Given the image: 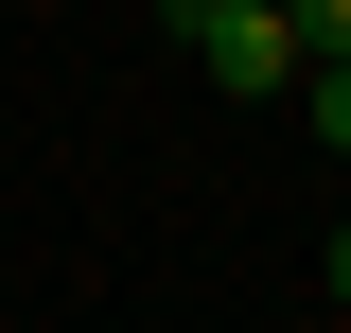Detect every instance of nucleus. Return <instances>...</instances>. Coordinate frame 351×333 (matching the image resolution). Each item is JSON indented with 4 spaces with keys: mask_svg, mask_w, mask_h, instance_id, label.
I'll use <instances>...</instances> for the list:
<instances>
[{
    "mask_svg": "<svg viewBox=\"0 0 351 333\" xmlns=\"http://www.w3.org/2000/svg\"><path fill=\"white\" fill-rule=\"evenodd\" d=\"M299 18V53H351V0H281Z\"/></svg>",
    "mask_w": 351,
    "mask_h": 333,
    "instance_id": "3",
    "label": "nucleus"
},
{
    "mask_svg": "<svg viewBox=\"0 0 351 333\" xmlns=\"http://www.w3.org/2000/svg\"><path fill=\"white\" fill-rule=\"evenodd\" d=\"M299 106H316V140L351 158V53H316V71H299Z\"/></svg>",
    "mask_w": 351,
    "mask_h": 333,
    "instance_id": "2",
    "label": "nucleus"
},
{
    "mask_svg": "<svg viewBox=\"0 0 351 333\" xmlns=\"http://www.w3.org/2000/svg\"><path fill=\"white\" fill-rule=\"evenodd\" d=\"M334 316H351V228H334Z\"/></svg>",
    "mask_w": 351,
    "mask_h": 333,
    "instance_id": "4",
    "label": "nucleus"
},
{
    "mask_svg": "<svg viewBox=\"0 0 351 333\" xmlns=\"http://www.w3.org/2000/svg\"><path fill=\"white\" fill-rule=\"evenodd\" d=\"M176 53H193V71L228 88V106H263V88H299V71H316L281 0H176Z\"/></svg>",
    "mask_w": 351,
    "mask_h": 333,
    "instance_id": "1",
    "label": "nucleus"
}]
</instances>
